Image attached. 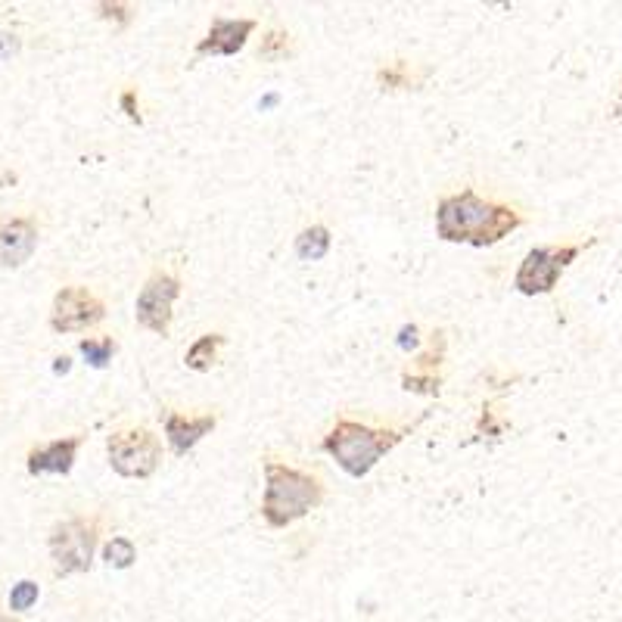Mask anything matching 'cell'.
<instances>
[{"mask_svg":"<svg viewBox=\"0 0 622 622\" xmlns=\"http://www.w3.org/2000/svg\"><path fill=\"white\" fill-rule=\"evenodd\" d=\"M103 560L109 563L112 570H128L131 563L137 560V548H134L131 539H122V535H116V539H112V542H106Z\"/></svg>","mask_w":622,"mask_h":622,"instance_id":"cell-15","label":"cell"},{"mask_svg":"<svg viewBox=\"0 0 622 622\" xmlns=\"http://www.w3.org/2000/svg\"><path fill=\"white\" fill-rule=\"evenodd\" d=\"M274 103H277V94H271V97H265V100H262V109H268V106H274Z\"/></svg>","mask_w":622,"mask_h":622,"instance_id":"cell-25","label":"cell"},{"mask_svg":"<svg viewBox=\"0 0 622 622\" xmlns=\"http://www.w3.org/2000/svg\"><path fill=\"white\" fill-rule=\"evenodd\" d=\"M417 346H420L417 327H414V324H405V327L399 330V349H402V352H411V349H417Z\"/></svg>","mask_w":622,"mask_h":622,"instance_id":"cell-21","label":"cell"},{"mask_svg":"<svg viewBox=\"0 0 622 622\" xmlns=\"http://www.w3.org/2000/svg\"><path fill=\"white\" fill-rule=\"evenodd\" d=\"M134 100H137V94H134V91H125V94H122V109H125V116H128L131 122H140V116H137V103H134Z\"/></svg>","mask_w":622,"mask_h":622,"instance_id":"cell-23","label":"cell"},{"mask_svg":"<svg viewBox=\"0 0 622 622\" xmlns=\"http://www.w3.org/2000/svg\"><path fill=\"white\" fill-rule=\"evenodd\" d=\"M69 367H72V358H56V364H53V374H69Z\"/></svg>","mask_w":622,"mask_h":622,"instance_id":"cell-24","label":"cell"},{"mask_svg":"<svg viewBox=\"0 0 622 622\" xmlns=\"http://www.w3.org/2000/svg\"><path fill=\"white\" fill-rule=\"evenodd\" d=\"M380 84H386V88H405V84H408V69L405 66L380 69Z\"/></svg>","mask_w":622,"mask_h":622,"instance_id":"cell-20","label":"cell"},{"mask_svg":"<svg viewBox=\"0 0 622 622\" xmlns=\"http://www.w3.org/2000/svg\"><path fill=\"white\" fill-rule=\"evenodd\" d=\"M16 50H19V38L16 35H0V60H10Z\"/></svg>","mask_w":622,"mask_h":622,"instance_id":"cell-22","label":"cell"},{"mask_svg":"<svg viewBox=\"0 0 622 622\" xmlns=\"http://www.w3.org/2000/svg\"><path fill=\"white\" fill-rule=\"evenodd\" d=\"M78 448H81V436L56 439V442L41 445V448H32L28 451V473L32 476H44V473L66 476L75 464Z\"/></svg>","mask_w":622,"mask_h":622,"instance_id":"cell-11","label":"cell"},{"mask_svg":"<svg viewBox=\"0 0 622 622\" xmlns=\"http://www.w3.org/2000/svg\"><path fill=\"white\" fill-rule=\"evenodd\" d=\"M221 343H224V336H218V333H206V336L196 339V343L187 349V358H184L190 371L206 374L209 367L215 364V352L221 349Z\"/></svg>","mask_w":622,"mask_h":622,"instance_id":"cell-14","label":"cell"},{"mask_svg":"<svg viewBox=\"0 0 622 622\" xmlns=\"http://www.w3.org/2000/svg\"><path fill=\"white\" fill-rule=\"evenodd\" d=\"M100 318H103V302L94 293H88L84 287H66L53 299L50 327L56 333H78L94 327Z\"/></svg>","mask_w":622,"mask_h":622,"instance_id":"cell-8","label":"cell"},{"mask_svg":"<svg viewBox=\"0 0 622 622\" xmlns=\"http://www.w3.org/2000/svg\"><path fill=\"white\" fill-rule=\"evenodd\" d=\"M287 53H290V35H284V32H268L259 47L262 60H280V56H287Z\"/></svg>","mask_w":622,"mask_h":622,"instance_id":"cell-18","label":"cell"},{"mask_svg":"<svg viewBox=\"0 0 622 622\" xmlns=\"http://www.w3.org/2000/svg\"><path fill=\"white\" fill-rule=\"evenodd\" d=\"M109 451V464L119 476L128 479H147L156 473L159 458H162V445L150 430H119L112 433L106 442Z\"/></svg>","mask_w":622,"mask_h":622,"instance_id":"cell-5","label":"cell"},{"mask_svg":"<svg viewBox=\"0 0 622 622\" xmlns=\"http://www.w3.org/2000/svg\"><path fill=\"white\" fill-rule=\"evenodd\" d=\"M0 622H16L13 616H4V613H0Z\"/></svg>","mask_w":622,"mask_h":622,"instance_id":"cell-26","label":"cell"},{"mask_svg":"<svg viewBox=\"0 0 622 622\" xmlns=\"http://www.w3.org/2000/svg\"><path fill=\"white\" fill-rule=\"evenodd\" d=\"M97 10L103 19H116L119 25L131 22V7H125V4H97Z\"/></svg>","mask_w":622,"mask_h":622,"instance_id":"cell-19","label":"cell"},{"mask_svg":"<svg viewBox=\"0 0 622 622\" xmlns=\"http://www.w3.org/2000/svg\"><path fill=\"white\" fill-rule=\"evenodd\" d=\"M97 551V523L94 520H66L53 526L50 532V557H53V573L56 576H75L88 573Z\"/></svg>","mask_w":622,"mask_h":622,"instance_id":"cell-4","label":"cell"},{"mask_svg":"<svg viewBox=\"0 0 622 622\" xmlns=\"http://www.w3.org/2000/svg\"><path fill=\"white\" fill-rule=\"evenodd\" d=\"M256 32V22L252 19H215L212 28H209V35L196 44V53L206 56H234L243 50L246 38Z\"/></svg>","mask_w":622,"mask_h":622,"instance_id":"cell-10","label":"cell"},{"mask_svg":"<svg viewBox=\"0 0 622 622\" xmlns=\"http://www.w3.org/2000/svg\"><path fill=\"white\" fill-rule=\"evenodd\" d=\"M579 246H563V249H532L523 259L514 287L523 296H542L557 287V280L570 262H576Z\"/></svg>","mask_w":622,"mask_h":622,"instance_id":"cell-6","label":"cell"},{"mask_svg":"<svg viewBox=\"0 0 622 622\" xmlns=\"http://www.w3.org/2000/svg\"><path fill=\"white\" fill-rule=\"evenodd\" d=\"M35 249H38V224L32 218L0 221V265L19 268L32 259Z\"/></svg>","mask_w":622,"mask_h":622,"instance_id":"cell-9","label":"cell"},{"mask_svg":"<svg viewBox=\"0 0 622 622\" xmlns=\"http://www.w3.org/2000/svg\"><path fill=\"white\" fill-rule=\"evenodd\" d=\"M181 293V284L178 277L172 274H153L144 290H140L137 296V305H134V315H137V324L147 327L159 336L168 333V327H172V305Z\"/></svg>","mask_w":622,"mask_h":622,"instance_id":"cell-7","label":"cell"},{"mask_svg":"<svg viewBox=\"0 0 622 622\" xmlns=\"http://www.w3.org/2000/svg\"><path fill=\"white\" fill-rule=\"evenodd\" d=\"M38 598H41V588H38L32 579H22V582H16L13 591H10V610L25 613V610H32V607L38 604Z\"/></svg>","mask_w":622,"mask_h":622,"instance_id":"cell-17","label":"cell"},{"mask_svg":"<svg viewBox=\"0 0 622 622\" xmlns=\"http://www.w3.org/2000/svg\"><path fill=\"white\" fill-rule=\"evenodd\" d=\"M78 352L88 358L91 367H106L109 358H112V352H116V343H112L109 336H103V339H81Z\"/></svg>","mask_w":622,"mask_h":622,"instance_id":"cell-16","label":"cell"},{"mask_svg":"<svg viewBox=\"0 0 622 622\" xmlns=\"http://www.w3.org/2000/svg\"><path fill=\"white\" fill-rule=\"evenodd\" d=\"M330 252V231L324 224H315V228H305L296 237V256L302 262H321Z\"/></svg>","mask_w":622,"mask_h":622,"instance_id":"cell-13","label":"cell"},{"mask_svg":"<svg viewBox=\"0 0 622 622\" xmlns=\"http://www.w3.org/2000/svg\"><path fill=\"white\" fill-rule=\"evenodd\" d=\"M517 228H520V215L514 209L479 200L470 190L458 196H445L436 209V231L448 243L492 246Z\"/></svg>","mask_w":622,"mask_h":622,"instance_id":"cell-1","label":"cell"},{"mask_svg":"<svg viewBox=\"0 0 622 622\" xmlns=\"http://www.w3.org/2000/svg\"><path fill=\"white\" fill-rule=\"evenodd\" d=\"M324 501V486L315 476L302 470L284 467V464H265V501H262V517L268 526L284 529L293 520L305 517L308 511Z\"/></svg>","mask_w":622,"mask_h":622,"instance_id":"cell-2","label":"cell"},{"mask_svg":"<svg viewBox=\"0 0 622 622\" xmlns=\"http://www.w3.org/2000/svg\"><path fill=\"white\" fill-rule=\"evenodd\" d=\"M399 442H402V433H395V430H371L352 420H339L330 430V436L324 439V448L349 476L361 479Z\"/></svg>","mask_w":622,"mask_h":622,"instance_id":"cell-3","label":"cell"},{"mask_svg":"<svg viewBox=\"0 0 622 622\" xmlns=\"http://www.w3.org/2000/svg\"><path fill=\"white\" fill-rule=\"evenodd\" d=\"M215 430V417L203 414V417H187V414H168L165 417V439L172 445L175 455H187V451L200 442L206 433Z\"/></svg>","mask_w":622,"mask_h":622,"instance_id":"cell-12","label":"cell"}]
</instances>
